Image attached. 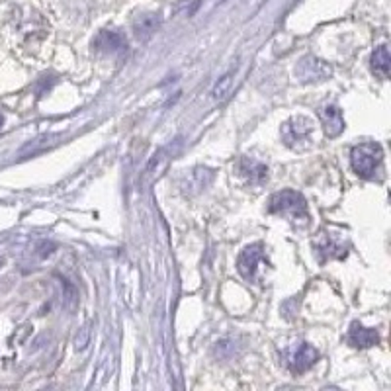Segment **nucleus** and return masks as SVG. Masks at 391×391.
<instances>
[{"mask_svg":"<svg viewBox=\"0 0 391 391\" xmlns=\"http://www.w3.org/2000/svg\"><path fill=\"white\" fill-rule=\"evenodd\" d=\"M268 212L274 215H282L288 221H292L293 225H300V227L310 223L307 202L295 190H282V192L272 194L268 202Z\"/></svg>","mask_w":391,"mask_h":391,"instance_id":"f257e3e1","label":"nucleus"},{"mask_svg":"<svg viewBox=\"0 0 391 391\" xmlns=\"http://www.w3.org/2000/svg\"><path fill=\"white\" fill-rule=\"evenodd\" d=\"M383 161V149L378 143H360L352 147L351 164L360 178H374Z\"/></svg>","mask_w":391,"mask_h":391,"instance_id":"f03ea898","label":"nucleus"},{"mask_svg":"<svg viewBox=\"0 0 391 391\" xmlns=\"http://www.w3.org/2000/svg\"><path fill=\"white\" fill-rule=\"evenodd\" d=\"M313 131V122L305 115H295L282 125V141L292 149H303L310 145V135Z\"/></svg>","mask_w":391,"mask_h":391,"instance_id":"7ed1b4c3","label":"nucleus"},{"mask_svg":"<svg viewBox=\"0 0 391 391\" xmlns=\"http://www.w3.org/2000/svg\"><path fill=\"white\" fill-rule=\"evenodd\" d=\"M331 74H333V67L315 55H305L295 67V76L300 82H321L327 81Z\"/></svg>","mask_w":391,"mask_h":391,"instance_id":"20e7f679","label":"nucleus"},{"mask_svg":"<svg viewBox=\"0 0 391 391\" xmlns=\"http://www.w3.org/2000/svg\"><path fill=\"white\" fill-rule=\"evenodd\" d=\"M261 262H266L264 246L261 243L249 244V246H244L241 254H239V259H237V270H239V274L244 280H251L253 282L254 278H256V270H259Z\"/></svg>","mask_w":391,"mask_h":391,"instance_id":"39448f33","label":"nucleus"},{"mask_svg":"<svg viewBox=\"0 0 391 391\" xmlns=\"http://www.w3.org/2000/svg\"><path fill=\"white\" fill-rule=\"evenodd\" d=\"M92 45L96 51H102L108 55H120L123 51H128L125 35L122 32H115V30H102L96 35V40L92 41Z\"/></svg>","mask_w":391,"mask_h":391,"instance_id":"423d86ee","label":"nucleus"},{"mask_svg":"<svg viewBox=\"0 0 391 391\" xmlns=\"http://www.w3.org/2000/svg\"><path fill=\"white\" fill-rule=\"evenodd\" d=\"M317 360V348H313L307 342H302V344L288 356V368L292 370L293 374H303V372H307Z\"/></svg>","mask_w":391,"mask_h":391,"instance_id":"0eeeda50","label":"nucleus"},{"mask_svg":"<svg viewBox=\"0 0 391 391\" xmlns=\"http://www.w3.org/2000/svg\"><path fill=\"white\" fill-rule=\"evenodd\" d=\"M237 172H239L249 184H253V186H262V184L268 180V169L262 163H259V161L249 159V157H241V159L237 161Z\"/></svg>","mask_w":391,"mask_h":391,"instance_id":"6e6552de","label":"nucleus"},{"mask_svg":"<svg viewBox=\"0 0 391 391\" xmlns=\"http://www.w3.org/2000/svg\"><path fill=\"white\" fill-rule=\"evenodd\" d=\"M319 118L323 122V130H325L327 137H339L344 131V118L339 106L333 104H325L319 108Z\"/></svg>","mask_w":391,"mask_h":391,"instance_id":"1a4fd4ad","label":"nucleus"},{"mask_svg":"<svg viewBox=\"0 0 391 391\" xmlns=\"http://www.w3.org/2000/svg\"><path fill=\"white\" fill-rule=\"evenodd\" d=\"M346 341L351 342L354 348H370L380 344V333L375 329H368L360 323H352L346 334Z\"/></svg>","mask_w":391,"mask_h":391,"instance_id":"9d476101","label":"nucleus"},{"mask_svg":"<svg viewBox=\"0 0 391 391\" xmlns=\"http://www.w3.org/2000/svg\"><path fill=\"white\" fill-rule=\"evenodd\" d=\"M315 251L321 256V261H331V259H344L346 256V246L342 243H336L334 235H325L321 233L317 241H315Z\"/></svg>","mask_w":391,"mask_h":391,"instance_id":"9b49d317","label":"nucleus"},{"mask_svg":"<svg viewBox=\"0 0 391 391\" xmlns=\"http://www.w3.org/2000/svg\"><path fill=\"white\" fill-rule=\"evenodd\" d=\"M63 139L61 133H49V135H41V137L33 139L30 143H26L22 149H20V157H33L40 155V153H45L49 149H53L55 145H59V141Z\"/></svg>","mask_w":391,"mask_h":391,"instance_id":"f8f14e48","label":"nucleus"},{"mask_svg":"<svg viewBox=\"0 0 391 391\" xmlns=\"http://www.w3.org/2000/svg\"><path fill=\"white\" fill-rule=\"evenodd\" d=\"M370 67H372V73L380 79H390V69H391V59H390V49L387 45H380L375 47L370 59Z\"/></svg>","mask_w":391,"mask_h":391,"instance_id":"ddd939ff","label":"nucleus"},{"mask_svg":"<svg viewBox=\"0 0 391 391\" xmlns=\"http://www.w3.org/2000/svg\"><path fill=\"white\" fill-rule=\"evenodd\" d=\"M159 24H161V18L157 14H141L133 22V32L137 35V40H149L157 32Z\"/></svg>","mask_w":391,"mask_h":391,"instance_id":"4468645a","label":"nucleus"},{"mask_svg":"<svg viewBox=\"0 0 391 391\" xmlns=\"http://www.w3.org/2000/svg\"><path fill=\"white\" fill-rule=\"evenodd\" d=\"M213 178V172L210 169H194V171L188 174L186 188H196V190H202L210 184V180Z\"/></svg>","mask_w":391,"mask_h":391,"instance_id":"2eb2a0df","label":"nucleus"},{"mask_svg":"<svg viewBox=\"0 0 391 391\" xmlns=\"http://www.w3.org/2000/svg\"><path fill=\"white\" fill-rule=\"evenodd\" d=\"M231 82H233V71L227 74H223L220 81H217V84L213 86L212 90L213 100H223V98L227 96L229 90H231Z\"/></svg>","mask_w":391,"mask_h":391,"instance_id":"dca6fc26","label":"nucleus"},{"mask_svg":"<svg viewBox=\"0 0 391 391\" xmlns=\"http://www.w3.org/2000/svg\"><path fill=\"white\" fill-rule=\"evenodd\" d=\"M90 342V325H84L76 334V339H74V346H76V351H84L86 348V344Z\"/></svg>","mask_w":391,"mask_h":391,"instance_id":"f3484780","label":"nucleus"},{"mask_svg":"<svg viewBox=\"0 0 391 391\" xmlns=\"http://www.w3.org/2000/svg\"><path fill=\"white\" fill-rule=\"evenodd\" d=\"M2 123H4V118H2V114H0V128H2Z\"/></svg>","mask_w":391,"mask_h":391,"instance_id":"a211bd4d","label":"nucleus"}]
</instances>
